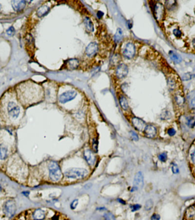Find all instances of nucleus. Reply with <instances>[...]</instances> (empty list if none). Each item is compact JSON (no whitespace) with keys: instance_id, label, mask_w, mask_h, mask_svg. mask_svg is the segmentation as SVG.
I'll return each mask as SVG.
<instances>
[{"instance_id":"obj_1","label":"nucleus","mask_w":195,"mask_h":220,"mask_svg":"<svg viewBox=\"0 0 195 220\" xmlns=\"http://www.w3.org/2000/svg\"><path fill=\"white\" fill-rule=\"evenodd\" d=\"M2 105H4V112L8 117L12 120H16L19 117L21 109L15 100V96L13 93L8 91L3 96Z\"/></svg>"},{"instance_id":"obj_2","label":"nucleus","mask_w":195,"mask_h":220,"mask_svg":"<svg viewBox=\"0 0 195 220\" xmlns=\"http://www.w3.org/2000/svg\"><path fill=\"white\" fill-rule=\"evenodd\" d=\"M88 174V171L84 168L72 167L68 169L64 173L68 178L80 179L85 178Z\"/></svg>"},{"instance_id":"obj_3","label":"nucleus","mask_w":195,"mask_h":220,"mask_svg":"<svg viewBox=\"0 0 195 220\" xmlns=\"http://www.w3.org/2000/svg\"><path fill=\"white\" fill-rule=\"evenodd\" d=\"M49 176L51 180L54 182H58L61 179L62 177V172L60 167L56 162H50L49 164Z\"/></svg>"},{"instance_id":"obj_4","label":"nucleus","mask_w":195,"mask_h":220,"mask_svg":"<svg viewBox=\"0 0 195 220\" xmlns=\"http://www.w3.org/2000/svg\"><path fill=\"white\" fill-rule=\"evenodd\" d=\"M77 95V93L75 91H70L64 92L59 97V101L61 103H67L74 99Z\"/></svg>"},{"instance_id":"obj_5","label":"nucleus","mask_w":195,"mask_h":220,"mask_svg":"<svg viewBox=\"0 0 195 220\" xmlns=\"http://www.w3.org/2000/svg\"><path fill=\"white\" fill-rule=\"evenodd\" d=\"M154 15L158 21L163 20L164 15V8L161 3H157L154 7Z\"/></svg>"},{"instance_id":"obj_6","label":"nucleus","mask_w":195,"mask_h":220,"mask_svg":"<svg viewBox=\"0 0 195 220\" xmlns=\"http://www.w3.org/2000/svg\"><path fill=\"white\" fill-rule=\"evenodd\" d=\"M4 210L6 215L9 217L13 216L16 210V206L13 201H7L4 206Z\"/></svg>"},{"instance_id":"obj_7","label":"nucleus","mask_w":195,"mask_h":220,"mask_svg":"<svg viewBox=\"0 0 195 220\" xmlns=\"http://www.w3.org/2000/svg\"><path fill=\"white\" fill-rule=\"evenodd\" d=\"M135 54V45L131 43H129L126 45L125 49L123 51V55L127 59H132Z\"/></svg>"},{"instance_id":"obj_8","label":"nucleus","mask_w":195,"mask_h":220,"mask_svg":"<svg viewBox=\"0 0 195 220\" xmlns=\"http://www.w3.org/2000/svg\"><path fill=\"white\" fill-rule=\"evenodd\" d=\"M144 185V177L141 172H138L134 178V188L138 189H140L143 188Z\"/></svg>"},{"instance_id":"obj_9","label":"nucleus","mask_w":195,"mask_h":220,"mask_svg":"<svg viewBox=\"0 0 195 220\" xmlns=\"http://www.w3.org/2000/svg\"><path fill=\"white\" fill-rule=\"evenodd\" d=\"M84 158L87 163L90 166H93L95 162V157L93 153L90 150H86L84 153Z\"/></svg>"},{"instance_id":"obj_10","label":"nucleus","mask_w":195,"mask_h":220,"mask_svg":"<svg viewBox=\"0 0 195 220\" xmlns=\"http://www.w3.org/2000/svg\"><path fill=\"white\" fill-rule=\"evenodd\" d=\"M128 72V67L125 64H122L117 67L116 75L119 79H123L127 75Z\"/></svg>"},{"instance_id":"obj_11","label":"nucleus","mask_w":195,"mask_h":220,"mask_svg":"<svg viewBox=\"0 0 195 220\" xmlns=\"http://www.w3.org/2000/svg\"><path fill=\"white\" fill-rule=\"evenodd\" d=\"M144 132L145 135L149 138H153L157 134L156 128L151 124L147 125L145 127L144 129Z\"/></svg>"},{"instance_id":"obj_12","label":"nucleus","mask_w":195,"mask_h":220,"mask_svg":"<svg viewBox=\"0 0 195 220\" xmlns=\"http://www.w3.org/2000/svg\"><path fill=\"white\" fill-rule=\"evenodd\" d=\"M132 123L134 127L138 131H142L145 128V122L138 117H134L132 119Z\"/></svg>"},{"instance_id":"obj_13","label":"nucleus","mask_w":195,"mask_h":220,"mask_svg":"<svg viewBox=\"0 0 195 220\" xmlns=\"http://www.w3.org/2000/svg\"><path fill=\"white\" fill-rule=\"evenodd\" d=\"M98 49V44L95 42H92L88 45L86 49V53L87 56H91L97 52Z\"/></svg>"},{"instance_id":"obj_14","label":"nucleus","mask_w":195,"mask_h":220,"mask_svg":"<svg viewBox=\"0 0 195 220\" xmlns=\"http://www.w3.org/2000/svg\"><path fill=\"white\" fill-rule=\"evenodd\" d=\"M79 64V63L77 59H70L66 61V65L70 70H75L77 68Z\"/></svg>"},{"instance_id":"obj_15","label":"nucleus","mask_w":195,"mask_h":220,"mask_svg":"<svg viewBox=\"0 0 195 220\" xmlns=\"http://www.w3.org/2000/svg\"><path fill=\"white\" fill-rule=\"evenodd\" d=\"M13 6L15 10L20 11L23 9L25 6V1H12Z\"/></svg>"},{"instance_id":"obj_16","label":"nucleus","mask_w":195,"mask_h":220,"mask_svg":"<svg viewBox=\"0 0 195 220\" xmlns=\"http://www.w3.org/2000/svg\"><path fill=\"white\" fill-rule=\"evenodd\" d=\"M50 11V8L46 5H43L40 7L37 11V15L38 17H41L42 16L46 15Z\"/></svg>"},{"instance_id":"obj_17","label":"nucleus","mask_w":195,"mask_h":220,"mask_svg":"<svg viewBox=\"0 0 195 220\" xmlns=\"http://www.w3.org/2000/svg\"><path fill=\"white\" fill-rule=\"evenodd\" d=\"M169 57L173 61H174L175 63H180L182 61L181 57L179 55L176 54V53L172 51H171L169 52Z\"/></svg>"},{"instance_id":"obj_18","label":"nucleus","mask_w":195,"mask_h":220,"mask_svg":"<svg viewBox=\"0 0 195 220\" xmlns=\"http://www.w3.org/2000/svg\"><path fill=\"white\" fill-rule=\"evenodd\" d=\"M84 23L86 29L90 32H93L94 30V25L92 21L87 17L85 18L84 20Z\"/></svg>"},{"instance_id":"obj_19","label":"nucleus","mask_w":195,"mask_h":220,"mask_svg":"<svg viewBox=\"0 0 195 220\" xmlns=\"http://www.w3.org/2000/svg\"><path fill=\"white\" fill-rule=\"evenodd\" d=\"M122 36H123L122 30L120 28H118L116 30V33L114 36V39H115V42H116V43L119 42L121 40Z\"/></svg>"},{"instance_id":"obj_20","label":"nucleus","mask_w":195,"mask_h":220,"mask_svg":"<svg viewBox=\"0 0 195 220\" xmlns=\"http://www.w3.org/2000/svg\"><path fill=\"white\" fill-rule=\"evenodd\" d=\"M119 102H120V104L122 108L124 110H127L128 108V102H127L126 98H125L124 96H122L120 98V99L119 100Z\"/></svg>"},{"instance_id":"obj_21","label":"nucleus","mask_w":195,"mask_h":220,"mask_svg":"<svg viewBox=\"0 0 195 220\" xmlns=\"http://www.w3.org/2000/svg\"><path fill=\"white\" fill-rule=\"evenodd\" d=\"M168 84L169 86V88H170L171 90H174L175 88H176V82L175 80L173 78L169 77L168 80Z\"/></svg>"},{"instance_id":"obj_22","label":"nucleus","mask_w":195,"mask_h":220,"mask_svg":"<svg viewBox=\"0 0 195 220\" xmlns=\"http://www.w3.org/2000/svg\"><path fill=\"white\" fill-rule=\"evenodd\" d=\"M7 157V150L5 147H0V160H3Z\"/></svg>"},{"instance_id":"obj_23","label":"nucleus","mask_w":195,"mask_h":220,"mask_svg":"<svg viewBox=\"0 0 195 220\" xmlns=\"http://www.w3.org/2000/svg\"><path fill=\"white\" fill-rule=\"evenodd\" d=\"M194 77V75H193L192 73H186L182 76L181 79L184 81H187V80L192 79Z\"/></svg>"},{"instance_id":"obj_24","label":"nucleus","mask_w":195,"mask_h":220,"mask_svg":"<svg viewBox=\"0 0 195 220\" xmlns=\"http://www.w3.org/2000/svg\"><path fill=\"white\" fill-rule=\"evenodd\" d=\"M187 124L190 127H193L195 125V117H190L187 120Z\"/></svg>"},{"instance_id":"obj_25","label":"nucleus","mask_w":195,"mask_h":220,"mask_svg":"<svg viewBox=\"0 0 195 220\" xmlns=\"http://www.w3.org/2000/svg\"><path fill=\"white\" fill-rule=\"evenodd\" d=\"M153 201L151 200H148L145 204V209L147 210H150L153 207Z\"/></svg>"},{"instance_id":"obj_26","label":"nucleus","mask_w":195,"mask_h":220,"mask_svg":"<svg viewBox=\"0 0 195 220\" xmlns=\"http://www.w3.org/2000/svg\"><path fill=\"white\" fill-rule=\"evenodd\" d=\"M175 100L176 101V103L179 105H181L184 102V99L183 96L179 95H178L176 96H175Z\"/></svg>"},{"instance_id":"obj_27","label":"nucleus","mask_w":195,"mask_h":220,"mask_svg":"<svg viewBox=\"0 0 195 220\" xmlns=\"http://www.w3.org/2000/svg\"><path fill=\"white\" fill-rule=\"evenodd\" d=\"M104 220H115L114 216L111 213H107L104 214Z\"/></svg>"},{"instance_id":"obj_28","label":"nucleus","mask_w":195,"mask_h":220,"mask_svg":"<svg viewBox=\"0 0 195 220\" xmlns=\"http://www.w3.org/2000/svg\"><path fill=\"white\" fill-rule=\"evenodd\" d=\"M159 159L160 161L166 162L167 160V155L166 153H162L159 155Z\"/></svg>"},{"instance_id":"obj_29","label":"nucleus","mask_w":195,"mask_h":220,"mask_svg":"<svg viewBox=\"0 0 195 220\" xmlns=\"http://www.w3.org/2000/svg\"><path fill=\"white\" fill-rule=\"evenodd\" d=\"M175 4H176V1H166V6H167V8H169H169L172 9L173 7V6L175 5Z\"/></svg>"},{"instance_id":"obj_30","label":"nucleus","mask_w":195,"mask_h":220,"mask_svg":"<svg viewBox=\"0 0 195 220\" xmlns=\"http://www.w3.org/2000/svg\"><path fill=\"white\" fill-rule=\"evenodd\" d=\"M98 146V142L97 139H94L93 141V149L94 151V152L97 153Z\"/></svg>"},{"instance_id":"obj_31","label":"nucleus","mask_w":195,"mask_h":220,"mask_svg":"<svg viewBox=\"0 0 195 220\" xmlns=\"http://www.w3.org/2000/svg\"><path fill=\"white\" fill-rule=\"evenodd\" d=\"M78 204V200H74L70 204V207L71 209L74 210L75 209H76L77 206Z\"/></svg>"},{"instance_id":"obj_32","label":"nucleus","mask_w":195,"mask_h":220,"mask_svg":"<svg viewBox=\"0 0 195 220\" xmlns=\"http://www.w3.org/2000/svg\"><path fill=\"white\" fill-rule=\"evenodd\" d=\"M173 33L174 36L175 37H181V35H182V33H181V31L178 29H175V30H173Z\"/></svg>"},{"instance_id":"obj_33","label":"nucleus","mask_w":195,"mask_h":220,"mask_svg":"<svg viewBox=\"0 0 195 220\" xmlns=\"http://www.w3.org/2000/svg\"><path fill=\"white\" fill-rule=\"evenodd\" d=\"M140 208H141V206L139 204H135V205H132L131 206V209L132 212H136V211L139 210Z\"/></svg>"},{"instance_id":"obj_34","label":"nucleus","mask_w":195,"mask_h":220,"mask_svg":"<svg viewBox=\"0 0 195 220\" xmlns=\"http://www.w3.org/2000/svg\"><path fill=\"white\" fill-rule=\"evenodd\" d=\"M191 160L192 162V164H195V150L191 152Z\"/></svg>"},{"instance_id":"obj_35","label":"nucleus","mask_w":195,"mask_h":220,"mask_svg":"<svg viewBox=\"0 0 195 220\" xmlns=\"http://www.w3.org/2000/svg\"><path fill=\"white\" fill-rule=\"evenodd\" d=\"M172 172L174 173V174H177L179 173V168H178V166L174 164L172 167Z\"/></svg>"},{"instance_id":"obj_36","label":"nucleus","mask_w":195,"mask_h":220,"mask_svg":"<svg viewBox=\"0 0 195 220\" xmlns=\"http://www.w3.org/2000/svg\"><path fill=\"white\" fill-rule=\"evenodd\" d=\"M131 136L132 138V139L134 140V141H138L139 139V138H138V135L134 131H131Z\"/></svg>"},{"instance_id":"obj_37","label":"nucleus","mask_w":195,"mask_h":220,"mask_svg":"<svg viewBox=\"0 0 195 220\" xmlns=\"http://www.w3.org/2000/svg\"><path fill=\"white\" fill-rule=\"evenodd\" d=\"M168 134L170 135V136H173L175 134H176V131L174 129H169L168 130Z\"/></svg>"},{"instance_id":"obj_38","label":"nucleus","mask_w":195,"mask_h":220,"mask_svg":"<svg viewBox=\"0 0 195 220\" xmlns=\"http://www.w3.org/2000/svg\"><path fill=\"white\" fill-rule=\"evenodd\" d=\"M160 217L159 215L158 214H154L153 216L151 217V220H160Z\"/></svg>"},{"instance_id":"obj_39","label":"nucleus","mask_w":195,"mask_h":220,"mask_svg":"<svg viewBox=\"0 0 195 220\" xmlns=\"http://www.w3.org/2000/svg\"><path fill=\"white\" fill-rule=\"evenodd\" d=\"M14 30V28L13 27H10V28H9V30H7V33L9 35H11V34H12L13 33Z\"/></svg>"},{"instance_id":"obj_40","label":"nucleus","mask_w":195,"mask_h":220,"mask_svg":"<svg viewBox=\"0 0 195 220\" xmlns=\"http://www.w3.org/2000/svg\"><path fill=\"white\" fill-rule=\"evenodd\" d=\"M190 105H191V107H192V108L195 107V97L193 99H192V100L191 101Z\"/></svg>"},{"instance_id":"obj_41","label":"nucleus","mask_w":195,"mask_h":220,"mask_svg":"<svg viewBox=\"0 0 195 220\" xmlns=\"http://www.w3.org/2000/svg\"><path fill=\"white\" fill-rule=\"evenodd\" d=\"M52 220H60V216L59 215L55 214L52 217Z\"/></svg>"},{"instance_id":"obj_42","label":"nucleus","mask_w":195,"mask_h":220,"mask_svg":"<svg viewBox=\"0 0 195 220\" xmlns=\"http://www.w3.org/2000/svg\"><path fill=\"white\" fill-rule=\"evenodd\" d=\"M91 186H92V184L91 183H87L85 186H84V188H85V189H90L91 188Z\"/></svg>"},{"instance_id":"obj_43","label":"nucleus","mask_w":195,"mask_h":220,"mask_svg":"<svg viewBox=\"0 0 195 220\" xmlns=\"http://www.w3.org/2000/svg\"><path fill=\"white\" fill-rule=\"evenodd\" d=\"M103 15V12H100V11H99V12H98L97 16L99 18H100Z\"/></svg>"},{"instance_id":"obj_44","label":"nucleus","mask_w":195,"mask_h":220,"mask_svg":"<svg viewBox=\"0 0 195 220\" xmlns=\"http://www.w3.org/2000/svg\"><path fill=\"white\" fill-rule=\"evenodd\" d=\"M118 201H119L120 203H121V204H125V201H124L122 200V199L119 198V199H118Z\"/></svg>"},{"instance_id":"obj_45","label":"nucleus","mask_w":195,"mask_h":220,"mask_svg":"<svg viewBox=\"0 0 195 220\" xmlns=\"http://www.w3.org/2000/svg\"><path fill=\"white\" fill-rule=\"evenodd\" d=\"M193 44H194V46L195 47V40L193 41Z\"/></svg>"},{"instance_id":"obj_46","label":"nucleus","mask_w":195,"mask_h":220,"mask_svg":"<svg viewBox=\"0 0 195 220\" xmlns=\"http://www.w3.org/2000/svg\"><path fill=\"white\" fill-rule=\"evenodd\" d=\"M1 189H2V188H1V185H0V192H1Z\"/></svg>"},{"instance_id":"obj_47","label":"nucleus","mask_w":195,"mask_h":220,"mask_svg":"<svg viewBox=\"0 0 195 220\" xmlns=\"http://www.w3.org/2000/svg\"><path fill=\"white\" fill-rule=\"evenodd\" d=\"M1 5H0V10H1Z\"/></svg>"}]
</instances>
